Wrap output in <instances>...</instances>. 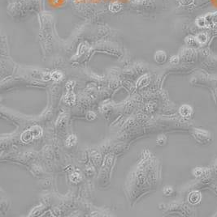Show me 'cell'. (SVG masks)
I'll return each instance as SVG.
<instances>
[{"label": "cell", "instance_id": "obj_16", "mask_svg": "<svg viewBox=\"0 0 217 217\" xmlns=\"http://www.w3.org/2000/svg\"><path fill=\"white\" fill-rule=\"evenodd\" d=\"M170 62L172 63H173V64H176V63H178V58H177V57H176V56H173V58L171 59Z\"/></svg>", "mask_w": 217, "mask_h": 217}, {"label": "cell", "instance_id": "obj_4", "mask_svg": "<svg viewBox=\"0 0 217 217\" xmlns=\"http://www.w3.org/2000/svg\"><path fill=\"white\" fill-rule=\"evenodd\" d=\"M180 114L182 116V117H186V118H188L190 117L192 114V108L188 105V104H184L182 106H181L179 109Z\"/></svg>", "mask_w": 217, "mask_h": 217}, {"label": "cell", "instance_id": "obj_12", "mask_svg": "<svg viewBox=\"0 0 217 217\" xmlns=\"http://www.w3.org/2000/svg\"><path fill=\"white\" fill-rule=\"evenodd\" d=\"M72 96H74L72 95V93H68L67 96H65V101L68 104H72L74 103V100H72V98H71V97H72Z\"/></svg>", "mask_w": 217, "mask_h": 217}, {"label": "cell", "instance_id": "obj_15", "mask_svg": "<svg viewBox=\"0 0 217 217\" xmlns=\"http://www.w3.org/2000/svg\"><path fill=\"white\" fill-rule=\"evenodd\" d=\"M180 1L183 5H189L191 4L194 0H180Z\"/></svg>", "mask_w": 217, "mask_h": 217}, {"label": "cell", "instance_id": "obj_8", "mask_svg": "<svg viewBox=\"0 0 217 217\" xmlns=\"http://www.w3.org/2000/svg\"><path fill=\"white\" fill-rule=\"evenodd\" d=\"M196 39L199 44H203L207 41V36L206 33H199L196 37Z\"/></svg>", "mask_w": 217, "mask_h": 217}, {"label": "cell", "instance_id": "obj_7", "mask_svg": "<svg viewBox=\"0 0 217 217\" xmlns=\"http://www.w3.org/2000/svg\"><path fill=\"white\" fill-rule=\"evenodd\" d=\"M76 142V137L75 135H70L68 136V138L66 140V146L67 147H72Z\"/></svg>", "mask_w": 217, "mask_h": 217}, {"label": "cell", "instance_id": "obj_14", "mask_svg": "<svg viewBox=\"0 0 217 217\" xmlns=\"http://www.w3.org/2000/svg\"><path fill=\"white\" fill-rule=\"evenodd\" d=\"M164 193L166 195H169V194H171L173 193V189H172V187L167 186V187L164 188Z\"/></svg>", "mask_w": 217, "mask_h": 217}, {"label": "cell", "instance_id": "obj_3", "mask_svg": "<svg viewBox=\"0 0 217 217\" xmlns=\"http://www.w3.org/2000/svg\"><path fill=\"white\" fill-rule=\"evenodd\" d=\"M194 137L201 144H207L211 140V134L207 131L196 129L194 131Z\"/></svg>", "mask_w": 217, "mask_h": 217}, {"label": "cell", "instance_id": "obj_13", "mask_svg": "<svg viewBox=\"0 0 217 217\" xmlns=\"http://www.w3.org/2000/svg\"><path fill=\"white\" fill-rule=\"evenodd\" d=\"M95 118H96V114H95L94 112H90V113H88V114H87V119H88V120L91 121V120H94V119Z\"/></svg>", "mask_w": 217, "mask_h": 217}, {"label": "cell", "instance_id": "obj_9", "mask_svg": "<svg viewBox=\"0 0 217 217\" xmlns=\"http://www.w3.org/2000/svg\"><path fill=\"white\" fill-rule=\"evenodd\" d=\"M70 179L72 182H73L74 183H77L81 181V176L80 175V173H73L70 177Z\"/></svg>", "mask_w": 217, "mask_h": 217}, {"label": "cell", "instance_id": "obj_1", "mask_svg": "<svg viewBox=\"0 0 217 217\" xmlns=\"http://www.w3.org/2000/svg\"><path fill=\"white\" fill-rule=\"evenodd\" d=\"M42 129L38 126H35L30 128V130H28L21 135V140L25 143L30 142L34 139H38L42 136Z\"/></svg>", "mask_w": 217, "mask_h": 217}, {"label": "cell", "instance_id": "obj_11", "mask_svg": "<svg viewBox=\"0 0 217 217\" xmlns=\"http://www.w3.org/2000/svg\"><path fill=\"white\" fill-rule=\"evenodd\" d=\"M51 77L54 79H55V80H59V79H60L63 77V74H62L61 72H59V71H55V72L52 73V75H51Z\"/></svg>", "mask_w": 217, "mask_h": 217}, {"label": "cell", "instance_id": "obj_6", "mask_svg": "<svg viewBox=\"0 0 217 217\" xmlns=\"http://www.w3.org/2000/svg\"><path fill=\"white\" fill-rule=\"evenodd\" d=\"M201 200V194L199 192L197 191H193L190 193V196H189V201L192 204H196L199 201Z\"/></svg>", "mask_w": 217, "mask_h": 217}, {"label": "cell", "instance_id": "obj_2", "mask_svg": "<svg viewBox=\"0 0 217 217\" xmlns=\"http://www.w3.org/2000/svg\"><path fill=\"white\" fill-rule=\"evenodd\" d=\"M196 24L198 27H210L217 24V12H213L199 18L196 21Z\"/></svg>", "mask_w": 217, "mask_h": 217}, {"label": "cell", "instance_id": "obj_5", "mask_svg": "<svg viewBox=\"0 0 217 217\" xmlns=\"http://www.w3.org/2000/svg\"><path fill=\"white\" fill-rule=\"evenodd\" d=\"M167 59V54L164 51H162V50H159L155 54V60L156 63H164L166 61Z\"/></svg>", "mask_w": 217, "mask_h": 217}, {"label": "cell", "instance_id": "obj_10", "mask_svg": "<svg viewBox=\"0 0 217 217\" xmlns=\"http://www.w3.org/2000/svg\"><path fill=\"white\" fill-rule=\"evenodd\" d=\"M166 137L164 135H159L157 139V144L163 146V145H164L166 144Z\"/></svg>", "mask_w": 217, "mask_h": 217}]
</instances>
